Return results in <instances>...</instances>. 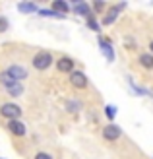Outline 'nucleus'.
<instances>
[{"label": "nucleus", "mask_w": 153, "mask_h": 159, "mask_svg": "<svg viewBox=\"0 0 153 159\" xmlns=\"http://www.w3.org/2000/svg\"><path fill=\"white\" fill-rule=\"evenodd\" d=\"M35 159H52L49 153H45V152H39L37 155H35Z\"/></svg>", "instance_id": "18"}, {"label": "nucleus", "mask_w": 153, "mask_h": 159, "mask_svg": "<svg viewBox=\"0 0 153 159\" xmlns=\"http://www.w3.org/2000/svg\"><path fill=\"white\" fill-rule=\"evenodd\" d=\"M105 113H107V116H109V118H115V115H116V107L109 105V107H107V111H105Z\"/></svg>", "instance_id": "16"}, {"label": "nucleus", "mask_w": 153, "mask_h": 159, "mask_svg": "<svg viewBox=\"0 0 153 159\" xmlns=\"http://www.w3.org/2000/svg\"><path fill=\"white\" fill-rule=\"evenodd\" d=\"M87 23H89V27H91L93 31H99V23H97V21H95L93 18H89V20H87Z\"/></svg>", "instance_id": "17"}, {"label": "nucleus", "mask_w": 153, "mask_h": 159, "mask_svg": "<svg viewBox=\"0 0 153 159\" xmlns=\"http://www.w3.org/2000/svg\"><path fill=\"white\" fill-rule=\"evenodd\" d=\"M52 64V57H51V52H37L35 57H33V66L37 70H47Z\"/></svg>", "instance_id": "1"}, {"label": "nucleus", "mask_w": 153, "mask_h": 159, "mask_svg": "<svg viewBox=\"0 0 153 159\" xmlns=\"http://www.w3.org/2000/svg\"><path fill=\"white\" fill-rule=\"evenodd\" d=\"M0 115L10 118V120H18L20 115H21V109L18 105H14V103H4V105L0 107Z\"/></svg>", "instance_id": "2"}, {"label": "nucleus", "mask_w": 153, "mask_h": 159, "mask_svg": "<svg viewBox=\"0 0 153 159\" xmlns=\"http://www.w3.org/2000/svg\"><path fill=\"white\" fill-rule=\"evenodd\" d=\"M101 51H103L105 57H107V60H109V62L115 58V52H112V45H110L109 39H101Z\"/></svg>", "instance_id": "9"}, {"label": "nucleus", "mask_w": 153, "mask_h": 159, "mask_svg": "<svg viewBox=\"0 0 153 159\" xmlns=\"http://www.w3.org/2000/svg\"><path fill=\"white\" fill-rule=\"evenodd\" d=\"M103 8H105L103 2H95V10H103Z\"/></svg>", "instance_id": "21"}, {"label": "nucleus", "mask_w": 153, "mask_h": 159, "mask_svg": "<svg viewBox=\"0 0 153 159\" xmlns=\"http://www.w3.org/2000/svg\"><path fill=\"white\" fill-rule=\"evenodd\" d=\"M8 74H10L14 80H18V82H21V80H25L27 78V70L23 68V66H20V64H14V66H10L6 70Z\"/></svg>", "instance_id": "4"}, {"label": "nucleus", "mask_w": 153, "mask_h": 159, "mask_svg": "<svg viewBox=\"0 0 153 159\" xmlns=\"http://www.w3.org/2000/svg\"><path fill=\"white\" fill-rule=\"evenodd\" d=\"M124 8V4H120V6H112L110 10L107 12V16H105V20H103V23L105 25H110V23H115V20H116V16H118V12Z\"/></svg>", "instance_id": "6"}, {"label": "nucleus", "mask_w": 153, "mask_h": 159, "mask_svg": "<svg viewBox=\"0 0 153 159\" xmlns=\"http://www.w3.org/2000/svg\"><path fill=\"white\" fill-rule=\"evenodd\" d=\"M18 10L23 14H33V12H37V6L33 2H21V4H18Z\"/></svg>", "instance_id": "11"}, {"label": "nucleus", "mask_w": 153, "mask_h": 159, "mask_svg": "<svg viewBox=\"0 0 153 159\" xmlns=\"http://www.w3.org/2000/svg\"><path fill=\"white\" fill-rule=\"evenodd\" d=\"M140 62H142V66H146V68H153V54H142Z\"/></svg>", "instance_id": "15"}, {"label": "nucleus", "mask_w": 153, "mask_h": 159, "mask_svg": "<svg viewBox=\"0 0 153 159\" xmlns=\"http://www.w3.org/2000/svg\"><path fill=\"white\" fill-rule=\"evenodd\" d=\"M6 27H8V21L4 18H0V31H6Z\"/></svg>", "instance_id": "20"}, {"label": "nucleus", "mask_w": 153, "mask_h": 159, "mask_svg": "<svg viewBox=\"0 0 153 159\" xmlns=\"http://www.w3.org/2000/svg\"><path fill=\"white\" fill-rule=\"evenodd\" d=\"M68 111H72V113H74V111H78V103L70 101V103H68Z\"/></svg>", "instance_id": "19"}, {"label": "nucleus", "mask_w": 153, "mask_h": 159, "mask_svg": "<svg viewBox=\"0 0 153 159\" xmlns=\"http://www.w3.org/2000/svg\"><path fill=\"white\" fill-rule=\"evenodd\" d=\"M52 10L64 16V14L68 12V4H66V2H62V0H54V2H52Z\"/></svg>", "instance_id": "13"}, {"label": "nucleus", "mask_w": 153, "mask_h": 159, "mask_svg": "<svg viewBox=\"0 0 153 159\" xmlns=\"http://www.w3.org/2000/svg\"><path fill=\"white\" fill-rule=\"evenodd\" d=\"M74 10H76V14L78 16H85L87 20L91 18V12H89V6H87L85 2H78L76 6H74Z\"/></svg>", "instance_id": "10"}, {"label": "nucleus", "mask_w": 153, "mask_h": 159, "mask_svg": "<svg viewBox=\"0 0 153 159\" xmlns=\"http://www.w3.org/2000/svg\"><path fill=\"white\" fill-rule=\"evenodd\" d=\"M120 134H122V130H120L116 124H107L103 128V138L105 140H118Z\"/></svg>", "instance_id": "3"}, {"label": "nucleus", "mask_w": 153, "mask_h": 159, "mask_svg": "<svg viewBox=\"0 0 153 159\" xmlns=\"http://www.w3.org/2000/svg\"><path fill=\"white\" fill-rule=\"evenodd\" d=\"M0 84H4L6 87H12L14 84H18V80H14L8 72H0Z\"/></svg>", "instance_id": "12"}, {"label": "nucleus", "mask_w": 153, "mask_h": 159, "mask_svg": "<svg viewBox=\"0 0 153 159\" xmlns=\"http://www.w3.org/2000/svg\"><path fill=\"white\" fill-rule=\"evenodd\" d=\"M6 91H8V95H12V97H18V95L23 93V85L18 82V84H14L12 87H6Z\"/></svg>", "instance_id": "14"}, {"label": "nucleus", "mask_w": 153, "mask_h": 159, "mask_svg": "<svg viewBox=\"0 0 153 159\" xmlns=\"http://www.w3.org/2000/svg\"><path fill=\"white\" fill-rule=\"evenodd\" d=\"M149 49H151V52H153V41H151V43H149Z\"/></svg>", "instance_id": "22"}, {"label": "nucleus", "mask_w": 153, "mask_h": 159, "mask_svg": "<svg viewBox=\"0 0 153 159\" xmlns=\"http://www.w3.org/2000/svg\"><path fill=\"white\" fill-rule=\"evenodd\" d=\"M8 128H10V132L16 134V136H23V134H25V124L20 122V120H10L8 122Z\"/></svg>", "instance_id": "8"}, {"label": "nucleus", "mask_w": 153, "mask_h": 159, "mask_svg": "<svg viewBox=\"0 0 153 159\" xmlns=\"http://www.w3.org/2000/svg\"><path fill=\"white\" fill-rule=\"evenodd\" d=\"M56 68H58L60 72H72V68H74V60L68 58V57H62V58H58V62H56Z\"/></svg>", "instance_id": "7"}, {"label": "nucleus", "mask_w": 153, "mask_h": 159, "mask_svg": "<svg viewBox=\"0 0 153 159\" xmlns=\"http://www.w3.org/2000/svg\"><path fill=\"white\" fill-rule=\"evenodd\" d=\"M70 82L74 87H78V89H83V87L87 85V78L83 72H72L70 74Z\"/></svg>", "instance_id": "5"}]
</instances>
